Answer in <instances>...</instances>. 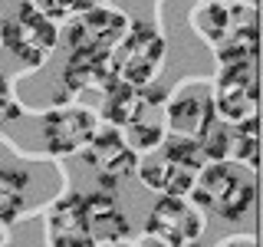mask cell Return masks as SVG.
I'll use <instances>...</instances> for the list:
<instances>
[{
    "label": "cell",
    "instance_id": "1",
    "mask_svg": "<svg viewBox=\"0 0 263 247\" xmlns=\"http://www.w3.org/2000/svg\"><path fill=\"white\" fill-rule=\"evenodd\" d=\"M191 198L197 208L217 214L224 221H240L253 208L257 185L234 168V162H208L194 178Z\"/></svg>",
    "mask_w": 263,
    "mask_h": 247
},
{
    "label": "cell",
    "instance_id": "2",
    "mask_svg": "<svg viewBox=\"0 0 263 247\" xmlns=\"http://www.w3.org/2000/svg\"><path fill=\"white\" fill-rule=\"evenodd\" d=\"M112 73L128 86H152L164 66V37L152 23L135 20L109 53Z\"/></svg>",
    "mask_w": 263,
    "mask_h": 247
},
{
    "label": "cell",
    "instance_id": "3",
    "mask_svg": "<svg viewBox=\"0 0 263 247\" xmlns=\"http://www.w3.org/2000/svg\"><path fill=\"white\" fill-rule=\"evenodd\" d=\"M56 40V20H49L46 13H40L36 7H30L23 0L16 10L0 20V46L7 53H13L27 69H36V66L46 63V56L53 53Z\"/></svg>",
    "mask_w": 263,
    "mask_h": 247
},
{
    "label": "cell",
    "instance_id": "4",
    "mask_svg": "<svg viewBox=\"0 0 263 247\" xmlns=\"http://www.w3.org/2000/svg\"><path fill=\"white\" fill-rule=\"evenodd\" d=\"M82 158L96 171L102 191H115L138 165L135 148L125 142L122 129H115V126H96L92 138L82 148Z\"/></svg>",
    "mask_w": 263,
    "mask_h": 247
},
{
    "label": "cell",
    "instance_id": "5",
    "mask_svg": "<svg viewBox=\"0 0 263 247\" xmlns=\"http://www.w3.org/2000/svg\"><path fill=\"white\" fill-rule=\"evenodd\" d=\"M214 112L224 122H247L257 119V63H230L220 66L217 82H214Z\"/></svg>",
    "mask_w": 263,
    "mask_h": 247
},
{
    "label": "cell",
    "instance_id": "6",
    "mask_svg": "<svg viewBox=\"0 0 263 247\" xmlns=\"http://www.w3.org/2000/svg\"><path fill=\"white\" fill-rule=\"evenodd\" d=\"M69 20L72 23L66 27L69 53H112V46L122 40V33L132 23L125 13L112 10V7H92V4Z\"/></svg>",
    "mask_w": 263,
    "mask_h": 247
},
{
    "label": "cell",
    "instance_id": "7",
    "mask_svg": "<svg viewBox=\"0 0 263 247\" xmlns=\"http://www.w3.org/2000/svg\"><path fill=\"white\" fill-rule=\"evenodd\" d=\"M201 231H204L201 208L194 201H187L184 195H161L145 218V234L152 241L175 244V247L197 241Z\"/></svg>",
    "mask_w": 263,
    "mask_h": 247
},
{
    "label": "cell",
    "instance_id": "8",
    "mask_svg": "<svg viewBox=\"0 0 263 247\" xmlns=\"http://www.w3.org/2000/svg\"><path fill=\"white\" fill-rule=\"evenodd\" d=\"M214 122H217V112H214V99L208 86H187L171 99H164V129L181 138L201 142Z\"/></svg>",
    "mask_w": 263,
    "mask_h": 247
},
{
    "label": "cell",
    "instance_id": "9",
    "mask_svg": "<svg viewBox=\"0 0 263 247\" xmlns=\"http://www.w3.org/2000/svg\"><path fill=\"white\" fill-rule=\"evenodd\" d=\"M96 126H99L96 112L82 109V105H66V109L46 112L40 138H43V148L53 155H76L92 138Z\"/></svg>",
    "mask_w": 263,
    "mask_h": 247
},
{
    "label": "cell",
    "instance_id": "10",
    "mask_svg": "<svg viewBox=\"0 0 263 247\" xmlns=\"http://www.w3.org/2000/svg\"><path fill=\"white\" fill-rule=\"evenodd\" d=\"M46 247H96L89 231L86 198L66 195L46 214Z\"/></svg>",
    "mask_w": 263,
    "mask_h": 247
},
{
    "label": "cell",
    "instance_id": "11",
    "mask_svg": "<svg viewBox=\"0 0 263 247\" xmlns=\"http://www.w3.org/2000/svg\"><path fill=\"white\" fill-rule=\"evenodd\" d=\"M125 142L135 152H155L164 142V93H155L152 86H142V102H138L135 115L128 126L122 129Z\"/></svg>",
    "mask_w": 263,
    "mask_h": 247
},
{
    "label": "cell",
    "instance_id": "12",
    "mask_svg": "<svg viewBox=\"0 0 263 247\" xmlns=\"http://www.w3.org/2000/svg\"><path fill=\"white\" fill-rule=\"evenodd\" d=\"M247 20H253V7H243L240 0H208L204 7H197L191 13L194 30L201 33L211 46H217L220 40H227L230 33H237Z\"/></svg>",
    "mask_w": 263,
    "mask_h": 247
},
{
    "label": "cell",
    "instance_id": "13",
    "mask_svg": "<svg viewBox=\"0 0 263 247\" xmlns=\"http://www.w3.org/2000/svg\"><path fill=\"white\" fill-rule=\"evenodd\" d=\"M135 171H138V178H142V185L152 188V191H158V195H184V198L191 195L194 178H197L194 168L168 158V155L158 152V148H155L148 158L138 162Z\"/></svg>",
    "mask_w": 263,
    "mask_h": 247
},
{
    "label": "cell",
    "instance_id": "14",
    "mask_svg": "<svg viewBox=\"0 0 263 247\" xmlns=\"http://www.w3.org/2000/svg\"><path fill=\"white\" fill-rule=\"evenodd\" d=\"M86 198V214H89V231H92V244L96 247H109L119 244L128 237V218L122 214L119 201H115L112 191H92V195H82Z\"/></svg>",
    "mask_w": 263,
    "mask_h": 247
},
{
    "label": "cell",
    "instance_id": "15",
    "mask_svg": "<svg viewBox=\"0 0 263 247\" xmlns=\"http://www.w3.org/2000/svg\"><path fill=\"white\" fill-rule=\"evenodd\" d=\"M119 79L112 73V63H109V53H69V60L63 66V89H66V99L82 93V89H105Z\"/></svg>",
    "mask_w": 263,
    "mask_h": 247
},
{
    "label": "cell",
    "instance_id": "16",
    "mask_svg": "<svg viewBox=\"0 0 263 247\" xmlns=\"http://www.w3.org/2000/svg\"><path fill=\"white\" fill-rule=\"evenodd\" d=\"M30 175L23 168L0 165V224H13L27 208Z\"/></svg>",
    "mask_w": 263,
    "mask_h": 247
},
{
    "label": "cell",
    "instance_id": "17",
    "mask_svg": "<svg viewBox=\"0 0 263 247\" xmlns=\"http://www.w3.org/2000/svg\"><path fill=\"white\" fill-rule=\"evenodd\" d=\"M138 102H142V89L115 79L112 86L102 93V119L109 122V126H115V129H125L128 119L138 109Z\"/></svg>",
    "mask_w": 263,
    "mask_h": 247
},
{
    "label": "cell",
    "instance_id": "18",
    "mask_svg": "<svg viewBox=\"0 0 263 247\" xmlns=\"http://www.w3.org/2000/svg\"><path fill=\"white\" fill-rule=\"evenodd\" d=\"M220 66L230 63H257V20H247L237 33H230L227 40H220L217 46Z\"/></svg>",
    "mask_w": 263,
    "mask_h": 247
},
{
    "label": "cell",
    "instance_id": "19",
    "mask_svg": "<svg viewBox=\"0 0 263 247\" xmlns=\"http://www.w3.org/2000/svg\"><path fill=\"white\" fill-rule=\"evenodd\" d=\"M227 162L247 165L250 171H257V119H247V122H230Z\"/></svg>",
    "mask_w": 263,
    "mask_h": 247
},
{
    "label": "cell",
    "instance_id": "20",
    "mask_svg": "<svg viewBox=\"0 0 263 247\" xmlns=\"http://www.w3.org/2000/svg\"><path fill=\"white\" fill-rule=\"evenodd\" d=\"M161 152L168 155V158H175L181 165H187V168L201 171L204 165H208V155H204V148L197 138H181V135H171L161 142Z\"/></svg>",
    "mask_w": 263,
    "mask_h": 247
},
{
    "label": "cell",
    "instance_id": "21",
    "mask_svg": "<svg viewBox=\"0 0 263 247\" xmlns=\"http://www.w3.org/2000/svg\"><path fill=\"white\" fill-rule=\"evenodd\" d=\"M27 4L46 13L49 20H66V16H76L79 10H86L89 0H27Z\"/></svg>",
    "mask_w": 263,
    "mask_h": 247
},
{
    "label": "cell",
    "instance_id": "22",
    "mask_svg": "<svg viewBox=\"0 0 263 247\" xmlns=\"http://www.w3.org/2000/svg\"><path fill=\"white\" fill-rule=\"evenodd\" d=\"M20 115H23V109L16 105V99L10 93V82H7V76H0V126L20 119Z\"/></svg>",
    "mask_w": 263,
    "mask_h": 247
},
{
    "label": "cell",
    "instance_id": "23",
    "mask_svg": "<svg viewBox=\"0 0 263 247\" xmlns=\"http://www.w3.org/2000/svg\"><path fill=\"white\" fill-rule=\"evenodd\" d=\"M148 247H175V244H161V241H152V237H148ZM178 247H201V244L191 241V244H178Z\"/></svg>",
    "mask_w": 263,
    "mask_h": 247
},
{
    "label": "cell",
    "instance_id": "24",
    "mask_svg": "<svg viewBox=\"0 0 263 247\" xmlns=\"http://www.w3.org/2000/svg\"><path fill=\"white\" fill-rule=\"evenodd\" d=\"M220 247H253V241H227V244H220Z\"/></svg>",
    "mask_w": 263,
    "mask_h": 247
},
{
    "label": "cell",
    "instance_id": "25",
    "mask_svg": "<svg viewBox=\"0 0 263 247\" xmlns=\"http://www.w3.org/2000/svg\"><path fill=\"white\" fill-rule=\"evenodd\" d=\"M109 247H132V244H125V241H119V244H109Z\"/></svg>",
    "mask_w": 263,
    "mask_h": 247
},
{
    "label": "cell",
    "instance_id": "26",
    "mask_svg": "<svg viewBox=\"0 0 263 247\" xmlns=\"http://www.w3.org/2000/svg\"><path fill=\"white\" fill-rule=\"evenodd\" d=\"M243 4H247V7H253V4H257V0H243Z\"/></svg>",
    "mask_w": 263,
    "mask_h": 247
}]
</instances>
